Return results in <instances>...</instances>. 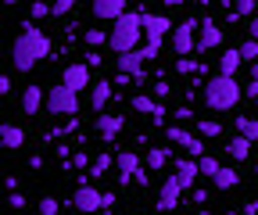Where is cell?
<instances>
[{
    "mask_svg": "<svg viewBox=\"0 0 258 215\" xmlns=\"http://www.w3.org/2000/svg\"><path fill=\"white\" fill-rule=\"evenodd\" d=\"M47 54H50V40H47V33H43L40 25L25 22V25H22V33L15 36V47H11V65H15V72H32Z\"/></svg>",
    "mask_w": 258,
    "mask_h": 215,
    "instance_id": "1",
    "label": "cell"
},
{
    "mask_svg": "<svg viewBox=\"0 0 258 215\" xmlns=\"http://www.w3.org/2000/svg\"><path fill=\"white\" fill-rule=\"evenodd\" d=\"M140 36H144V11H125V15L115 22L108 43H111L115 54H125V50H137Z\"/></svg>",
    "mask_w": 258,
    "mask_h": 215,
    "instance_id": "2",
    "label": "cell"
},
{
    "mask_svg": "<svg viewBox=\"0 0 258 215\" xmlns=\"http://www.w3.org/2000/svg\"><path fill=\"white\" fill-rule=\"evenodd\" d=\"M205 104H208L212 111H233V108L240 104V83H237L233 76L215 72V79L205 86Z\"/></svg>",
    "mask_w": 258,
    "mask_h": 215,
    "instance_id": "3",
    "label": "cell"
},
{
    "mask_svg": "<svg viewBox=\"0 0 258 215\" xmlns=\"http://www.w3.org/2000/svg\"><path fill=\"white\" fill-rule=\"evenodd\" d=\"M47 111L57 115V118H64V115H79V90L64 86V83L50 86V90H47Z\"/></svg>",
    "mask_w": 258,
    "mask_h": 215,
    "instance_id": "4",
    "label": "cell"
},
{
    "mask_svg": "<svg viewBox=\"0 0 258 215\" xmlns=\"http://www.w3.org/2000/svg\"><path fill=\"white\" fill-rule=\"evenodd\" d=\"M198 29H201L198 18H183V22L172 29V50H176L179 57H190V50H198Z\"/></svg>",
    "mask_w": 258,
    "mask_h": 215,
    "instance_id": "5",
    "label": "cell"
},
{
    "mask_svg": "<svg viewBox=\"0 0 258 215\" xmlns=\"http://www.w3.org/2000/svg\"><path fill=\"white\" fill-rule=\"evenodd\" d=\"M76 211H83V215H93V211H101L104 208V194L97 190V187H90V183H83V187H76L72 190V201H69Z\"/></svg>",
    "mask_w": 258,
    "mask_h": 215,
    "instance_id": "6",
    "label": "cell"
},
{
    "mask_svg": "<svg viewBox=\"0 0 258 215\" xmlns=\"http://www.w3.org/2000/svg\"><path fill=\"white\" fill-rule=\"evenodd\" d=\"M183 183H179V176L172 172V176H165V179H161V187H158V211H172L176 204H179V197H183Z\"/></svg>",
    "mask_w": 258,
    "mask_h": 215,
    "instance_id": "7",
    "label": "cell"
},
{
    "mask_svg": "<svg viewBox=\"0 0 258 215\" xmlns=\"http://www.w3.org/2000/svg\"><path fill=\"white\" fill-rule=\"evenodd\" d=\"M169 140L179 144L186 155H194V158H201V155H205V140H201V136H194V133H186V129H179V126H169Z\"/></svg>",
    "mask_w": 258,
    "mask_h": 215,
    "instance_id": "8",
    "label": "cell"
},
{
    "mask_svg": "<svg viewBox=\"0 0 258 215\" xmlns=\"http://www.w3.org/2000/svg\"><path fill=\"white\" fill-rule=\"evenodd\" d=\"M169 29H176L169 15H147V11H144V33H147L151 43H161V36H165Z\"/></svg>",
    "mask_w": 258,
    "mask_h": 215,
    "instance_id": "9",
    "label": "cell"
},
{
    "mask_svg": "<svg viewBox=\"0 0 258 215\" xmlns=\"http://www.w3.org/2000/svg\"><path fill=\"white\" fill-rule=\"evenodd\" d=\"M115 169H118V183L125 187L129 179H137V172H140L144 165H140V158L133 155V151H118V155H115Z\"/></svg>",
    "mask_w": 258,
    "mask_h": 215,
    "instance_id": "10",
    "label": "cell"
},
{
    "mask_svg": "<svg viewBox=\"0 0 258 215\" xmlns=\"http://www.w3.org/2000/svg\"><path fill=\"white\" fill-rule=\"evenodd\" d=\"M47 104V97H43V86H25L22 90V97H18V108H22V115H40V108Z\"/></svg>",
    "mask_w": 258,
    "mask_h": 215,
    "instance_id": "11",
    "label": "cell"
},
{
    "mask_svg": "<svg viewBox=\"0 0 258 215\" xmlns=\"http://www.w3.org/2000/svg\"><path fill=\"white\" fill-rule=\"evenodd\" d=\"M122 126H125V118L122 115H97V133H101V144H111L118 133H122Z\"/></svg>",
    "mask_w": 258,
    "mask_h": 215,
    "instance_id": "12",
    "label": "cell"
},
{
    "mask_svg": "<svg viewBox=\"0 0 258 215\" xmlns=\"http://www.w3.org/2000/svg\"><path fill=\"white\" fill-rule=\"evenodd\" d=\"M61 83L64 86H72V90H86L90 86V65H64V72H61Z\"/></svg>",
    "mask_w": 258,
    "mask_h": 215,
    "instance_id": "13",
    "label": "cell"
},
{
    "mask_svg": "<svg viewBox=\"0 0 258 215\" xmlns=\"http://www.w3.org/2000/svg\"><path fill=\"white\" fill-rule=\"evenodd\" d=\"M93 15L101 22H118L125 15V0H93Z\"/></svg>",
    "mask_w": 258,
    "mask_h": 215,
    "instance_id": "14",
    "label": "cell"
},
{
    "mask_svg": "<svg viewBox=\"0 0 258 215\" xmlns=\"http://www.w3.org/2000/svg\"><path fill=\"white\" fill-rule=\"evenodd\" d=\"M129 108H133V111H140V115H151L154 122H165V115H169L165 108H161L158 101H151L147 94H137L133 101H129Z\"/></svg>",
    "mask_w": 258,
    "mask_h": 215,
    "instance_id": "15",
    "label": "cell"
},
{
    "mask_svg": "<svg viewBox=\"0 0 258 215\" xmlns=\"http://www.w3.org/2000/svg\"><path fill=\"white\" fill-rule=\"evenodd\" d=\"M222 47V29L215 22H201V36H198V50H215Z\"/></svg>",
    "mask_w": 258,
    "mask_h": 215,
    "instance_id": "16",
    "label": "cell"
},
{
    "mask_svg": "<svg viewBox=\"0 0 258 215\" xmlns=\"http://www.w3.org/2000/svg\"><path fill=\"white\" fill-rule=\"evenodd\" d=\"M0 144H4L8 151H18L25 144V129L15 126V122H0Z\"/></svg>",
    "mask_w": 258,
    "mask_h": 215,
    "instance_id": "17",
    "label": "cell"
},
{
    "mask_svg": "<svg viewBox=\"0 0 258 215\" xmlns=\"http://www.w3.org/2000/svg\"><path fill=\"white\" fill-rule=\"evenodd\" d=\"M118 72H125V76H144V50H125V54H118Z\"/></svg>",
    "mask_w": 258,
    "mask_h": 215,
    "instance_id": "18",
    "label": "cell"
},
{
    "mask_svg": "<svg viewBox=\"0 0 258 215\" xmlns=\"http://www.w3.org/2000/svg\"><path fill=\"white\" fill-rule=\"evenodd\" d=\"M176 176H179V183H183L186 190H194V183H198V176H201V165L179 158V162H176Z\"/></svg>",
    "mask_w": 258,
    "mask_h": 215,
    "instance_id": "19",
    "label": "cell"
},
{
    "mask_svg": "<svg viewBox=\"0 0 258 215\" xmlns=\"http://www.w3.org/2000/svg\"><path fill=\"white\" fill-rule=\"evenodd\" d=\"M251 144H254V140H247V136L240 133V136H233L230 144H226V155L237 158V162H247V158H251Z\"/></svg>",
    "mask_w": 258,
    "mask_h": 215,
    "instance_id": "20",
    "label": "cell"
},
{
    "mask_svg": "<svg viewBox=\"0 0 258 215\" xmlns=\"http://www.w3.org/2000/svg\"><path fill=\"white\" fill-rule=\"evenodd\" d=\"M212 183H215V190H233L237 183H240V172H237V169H230V165H222V169L215 172V179H212Z\"/></svg>",
    "mask_w": 258,
    "mask_h": 215,
    "instance_id": "21",
    "label": "cell"
},
{
    "mask_svg": "<svg viewBox=\"0 0 258 215\" xmlns=\"http://www.w3.org/2000/svg\"><path fill=\"white\" fill-rule=\"evenodd\" d=\"M108 101H111V83H104V79H101V83H93V97H90V104H93V111H97V115H101Z\"/></svg>",
    "mask_w": 258,
    "mask_h": 215,
    "instance_id": "22",
    "label": "cell"
},
{
    "mask_svg": "<svg viewBox=\"0 0 258 215\" xmlns=\"http://www.w3.org/2000/svg\"><path fill=\"white\" fill-rule=\"evenodd\" d=\"M240 50H222V57H219V72L222 76H237V68H240Z\"/></svg>",
    "mask_w": 258,
    "mask_h": 215,
    "instance_id": "23",
    "label": "cell"
},
{
    "mask_svg": "<svg viewBox=\"0 0 258 215\" xmlns=\"http://www.w3.org/2000/svg\"><path fill=\"white\" fill-rule=\"evenodd\" d=\"M144 165H147L151 172H161V169L169 165V151H161V147H151V151H147V158H144Z\"/></svg>",
    "mask_w": 258,
    "mask_h": 215,
    "instance_id": "24",
    "label": "cell"
},
{
    "mask_svg": "<svg viewBox=\"0 0 258 215\" xmlns=\"http://www.w3.org/2000/svg\"><path fill=\"white\" fill-rule=\"evenodd\" d=\"M198 133L201 136H222V122L219 118H198Z\"/></svg>",
    "mask_w": 258,
    "mask_h": 215,
    "instance_id": "25",
    "label": "cell"
},
{
    "mask_svg": "<svg viewBox=\"0 0 258 215\" xmlns=\"http://www.w3.org/2000/svg\"><path fill=\"white\" fill-rule=\"evenodd\" d=\"M111 165H115V158H111V155H97V158H93V165H90V172H86V176H104V172H108V169H111Z\"/></svg>",
    "mask_w": 258,
    "mask_h": 215,
    "instance_id": "26",
    "label": "cell"
},
{
    "mask_svg": "<svg viewBox=\"0 0 258 215\" xmlns=\"http://www.w3.org/2000/svg\"><path fill=\"white\" fill-rule=\"evenodd\" d=\"M237 129H240L247 140H254V144H258V122H254V118H244V115H240V118H237Z\"/></svg>",
    "mask_w": 258,
    "mask_h": 215,
    "instance_id": "27",
    "label": "cell"
},
{
    "mask_svg": "<svg viewBox=\"0 0 258 215\" xmlns=\"http://www.w3.org/2000/svg\"><path fill=\"white\" fill-rule=\"evenodd\" d=\"M198 165H201V176H208V179H215V172L222 169V165H219L212 155H201V158H198Z\"/></svg>",
    "mask_w": 258,
    "mask_h": 215,
    "instance_id": "28",
    "label": "cell"
},
{
    "mask_svg": "<svg viewBox=\"0 0 258 215\" xmlns=\"http://www.w3.org/2000/svg\"><path fill=\"white\" fill-rule=\"evenodd\" d=\"M237 50H240V57H244V61H258V40H251V36H247Z\"/></svg>",
    "mask_w": 258,
    "mask_h": 215,
    "instance_id": "29",
    "label": "cell"
},
{
    "mask_svg": "<svg viewBox=\"0 0 258 215\" xmlns=\"http://www.w3.org/2000/svg\"><path fill=\"white\" fill-rule=\"evenodd\" d=\"M108 36H111V33H104V29H86V43H90V47L108 43Z\"/></svg>",
    "mask_w": 258,
    "mask_h": 215,
    "instance_id": "30",
    "label": "cell"
},
{
    "mask_svg": "<svg viewBox=\"0 0 258 215\" xmlns=\"http://www.w3.org/2000/svg\"><path fill=\"white\" fill-rule=\"evenodd\" d=\"M57 211H61V201L57 197H43L40 201V215H57Z\"/></svg>",
    "mask_w": 258,
    "mask_h": 215,
    "instance_id": "31",
    "label": "cell"
},
{
    "mask_svg": "<svg viewBox=\"0 0 258 215\" xmlns=\"http://www.w3.org/2000/svg\"><path fill=\"white\" fill-rule=\"evenodd\" d=\"M29 15H32V18H47V15H54V4H43V0H36V4L29 8Z\"/></svg>",
    "mask_w": 258,
    "mask_h": 215,
    "instance_id": "32",
    "label": "cell"
},
{
    "mask_svg": "<svg viewBox=\"0 0 258 215\" xmlns=\"http://www.w3.org/2000/svg\"><path fill=\"white\" fill-rule=\"evenodd\" d=\"M233 4H237V15H254L258 0H233Z\"/></svg>",
    "mask_w": 258,
    "mask_h": 215,
    "instance_id": "33",
    "label": "cell"
},
{
    "mask_svg": "<svg viewBox=\"0 0 258 215\" xmlns=\"http://www.w3.org/2000/svg\"><path fill=\"white\" fill-rule=\"evenodd\" d=\"M76 8V0H54V15H69Z\"/></svg>",
    "mask_w": 258,
    "mask_h": 215,
    "instance_id": "34",
    "label": "cell"
},
{
    "mask_svg": "<svg viewBox=\"0 0 258 215\" xmlns=\"http://www.w3.org/2000/svg\"><path fill=\"white\" fill-rule=\"evenodd\" d=\"M176 72H183V76L194 72V61H190V57H179V61H176Z\"/></svg>",
    "mask_w": 258,
    "mask_h": 215,
    "instance_id": "35",
    "label": "cell"
},
{
    "mask_svg": "<svg viewBox=\"0 0 258 215\" xmlns=\"http://www.w3.org/2000/svg\"><path fill=\"white\" fill-rule=\"evenodd\" d=\"M172 115H176V118H179V122H190V118H194V111H190V108H186V104H183V108H176V111H172Z\"/></svg>",
    "mask_w": 258,
    "mask_h": 215,
    "instance_id": "36",
    "label": "cell"
},
{
    "mask_svg": "<svg viewBox=\"0 0 258 215\" xmlns=\"http://www.w3.org/2000/svg\"><path fill=\"white\" fill-rule=\"evenodd\" d=\"M247 36L258 40V15H251V22H247Z\"/></svg>",
    "mask_w": 258,
    "mask_h": 215,
    "instance_id": "37",
    "label": "cell"
},
{
    "mask_svg": "<svg viewBox=\"0 0 258 215\" xmlns=\"http://www.w3.org/2000/svg\"><path fill=\"white\" fill-rule=\"evenodd\" d=\"M169 90H172L169 83H154V94H158V97H169Z\"/></svg>",
    "mask_w": 258,
    "mask_h": 215,
    "instance_id": "38",
    "label": "cell"
},
{
    "mask_svg": "<svg viewBox=\"0 0 258 215\" xmlns=\"http://www.w3.org/2000/svg\"><path fill=\"white\" fill-rule=\"evenodd\" d=\"M72 162H76V165H79V169H90V165H93V162H90V158H86V155H76V158H72Z\"/></svg>",
    "mask_w": 258,
    "mask_h": 215,
    "instance_id": "39",
    "label": "cell"
},
{
    "mask_svg": "<svg viewBox=\"0 0 258 215\" xmlns=\"http://www.w3.org/2000/svg\"><path fill=\"white\" fill-rule=\"evenodd\" d=\"M11 208H25V197H22V194H18V190H15V194H11Z\"/></svg>",
    "mask_w": 258,
    "mask_h": 215,
    "instance_id": "40",
    "label": "cell"
},
{
    "mask_svg": "<svg viewBox=\"0 0 258 215\" xmlns=\"http://www.w3.org/2000/svg\"><path fill=\"white\" fill-rule=\"evenodd\" d=\"M244 94H247V97H258V83H254V79H251V83L244 86Z\"/></svg>",
    "mask_w": 258,
    "mask_h": 215,
    "instance_id": "41",
    "label": "cell"
},
{
    "mask_svg": "<svg viewBox=\"0 0 258 215\" xmlns=\"http://www.w3.org/2000/svg\"><path fill=\"white\" fill-rule=\"evenodd\" d=\"M137 183H140V187H147V183H151V176H147V169H140V172H137Z\"/></svg>",
    "mask_w": 258,
    "mask_h": 215,
    "instance_id": "42",
    "label": "cell"
},
{
    "mask_svg": "<svg viewBox=\"0 0 258 215\" xmlns=\"http://www.w3.org/2000/svg\"><path fill=\"white\" fill-rule=\"evenodd\" d=\"M165 8H179V4H186V0H161Z\"/></svg>",
    "mask_w": 258,
    "mask_h": 215,
    "instance_id": "43",
    "label": "cell"
},
{
    "mask_svg": "<svg viewBox=\"0 0 258 215\" xmlns=\"http://www.w3.org/2000/svg\"><path fill=\"white\" fill-rule=\"evenodd\" d=\"M251 79L258 83V61H251Z\"/></svg>",
    "mask_w": 258,
    "mask_h": 215,
    "instance_id": "44",
    "label": "cell"
},
{
    "mask_svg": "<svg viewBox=\"0 0 258 215\" xmlns=\"http://www.w3.org/2000/svg\"><path fill=\"white\" fill-rule=\"evenodd\" d=\"M226 215H240V211H226Z\"/></svg>",
    "mask_w": 258,
    "mask_h": 215,
    "instance_id": "45",
    "label": "cell"
},
{
    "mask_svg": "<svg viewBox=\"0 0 258 215\" xmlns=\"http://www.w3.org/2000/svg\"><path fill=\"white\" fill-rule=\"evenodd\" d=\"M4 4H15V0H4Z\"/></svg>",
    "mask_w": 258,
    "mask_h": 215,
    "instance_id": "46",
    "label": "cell"
},
{
    "mask_svg": "<svg viewBox=\"0 0 258 215\" xmlns=\"http://www.w3.org/2000/svg\"><path fill=\"white\" fill-rule=\"evenodd\" d=\"M198 215H208V211H198Z\"/></svg>",
    "mask_w": 258,
    "mask_h": 215,
    "instance_id": "47",
    "label": "cell"
}]
</instances>
